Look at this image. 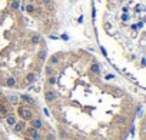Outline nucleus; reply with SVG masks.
Listing matches in <instances>:
<instances>
[{
    "label": "nucleus",
    "mask_w": 146,
    "mask_h": 140,
    "mask_svg": "<svg viewBox=\"0 0 146 140\" xmlns=\"http://www.w3.org/2000/svg\"><path fill=\"white\" fill-rule=\"evenodd\" d=\"M130 10H133L136 15H139L140 17L136 20V23H132L130 29L133 31H140L142 29H145V34H146V0H140L139 3H136L133 7H128V6H122V13H128ZM142 66H146V56L145 59H142Z\"/></svg>",
    "instance_id": "1"
},
{
    "label": "nucleus",
    "mask_w": 146,
    "mask_h": 140,
    "mask_svg": "<svg viewBox=\"0 0 146 140\" xmlns=\"http://www.w3.org/2000/svg\"><path fill=\"white\" fill-rule=\"evenodd\" d=\"M17 113H19V116L23 119V120H26V122H30L33 119V110H30L27 106H19V109H17Z\"/></svg>",
    "instance_id": "2"
},
{
    "label": "nucleus",
    "mask_w": 146,
    "mask_h": 140,
    "mask_svg": "<svg viewBox=\"0 0 146 140\" xmlns=\"http://www.w3.org/2000/svg\"><path fill=\"white\" fill-rule=\"evenodd\" d=\"M26 134H27V139H29V140H39L40 137H42L40 132H39L37 129H34V127H29V129H26Z\"/></svg>",
    "instance_id": "3"
},
{
    "label": "nucleus",
    "mask_w": 146,
    "mask_h": 140,
    "mask_svg": "<svg viewBox=\"0 0 146 140\" xmlns=\"http://www.w3.org/2000/svg\"><path fill=\"white\" fill-rule=\"evenodd\" d=\"M10 113V107H9V102L0 97V114L1 116H7Z\"/></svg>",
    "instance_id": "4"
},
{
    "label": "nucleus",
    "mask_w": 146,
    "mask_h": 140,
    "mask_svg": "<svg viewBox=\"0 0 146 140\" xmlns=\"http://www.w3.org/2000/svg\"><path fill=\"white\" fill-rule=\"evenodd\" d=\"M56 97H57V94H56L54 90H52V89L45 90V100H46L47 103H53V102L56 100Z\"/></svg>",
    "instance_id": "5"
},
{
    "label": "nucleus",
    "mask_w": 146,
    "mask_h": 140,
    "mask_svg": "<svg viewBox=\"0 0 146 140\" xmlns=\"http://www.w3.org/2000/svg\"><path fill=\"white\" fill-rule=\"evenodd\" d=\"M30 125H32V127L40 130V129L43 127V122H42L40 119H32V120H30Z\"/></svg>",
    "instance_id": "6"
},
{
    "label": "nucleus",
    "mask_w": 146,
    "mask_h": 140,
    "mask_svg": "<svg viewBox=\"0 0 146 140\" xmlns=\"http://www.w3.org/2000/svg\"><path fill=\"white\" fill-rule=\"evenodd\" d=\"M6 123H7L9 126H12V127H13V126L17 123V120H16V117H15L13 114H7V116H6Z\"/></svg>",
    "instance_id": "7"
},
{
    "label": "nucleus",
    "mask_w": 146,
    "mask_h": 140,
    "mask_svg": "<svg viewBox=\"0 0 146 140\" xmlns=\"http://www.w3.org/2000/svg\"><path fill=\"white\" fill-rule=\"evenodd\" d=\"M60 57H62V54H60V53H59V54H53V56L50 57V60H49V64H52V66L57 64V63L60 62Z\"/></svg>",
    "instance_id": "8"
},
{
    "label": "nucleus",
    "mask_w": 146,
    "mask_h": 140,
    "mask_svg": "<svg viewBox=\"0 0 146 140\" xmlns=\"http://www.w3.org/2000/svg\"><path fill=\"white\" fill-rule=\"evenodd\" d=\"M16 79L13 77V76H10V77H7L6 79V81H4V84H6V86H7V87H15V86H16Z\"/></svg>",
    "instance_id": "9"
},
{
    "label": "nucleus",
    "mask_w": 146,
    "mask_h": 140,
    "mask_svg": "<svg viewBox=\"0 0 146 140\" xmlns=\"http://www.w3.org/2000/svg\"><path fill=\"white\" fill-rule=\"evenodd\" d=\"M90 73L92 74H99L100 73V66L97 63H92L90 64Z\"/></svg>",
    "instance_id": "10"
},
{
    "label": "nucleus",
    "mask_w": 146,
    "mask_h": 140,
    "mask_svg": "<svg viewBox=\"0 0 146 140\" xmlns=\"http://www.w3.org/2000/svg\"><path fill=\"white\" fill-rule=\"evenodd\" d=\"M36 79H37V74H36V73H33V72H30V73H27V74H26V81H27V83H34V81H36Z\"/></svg>",
    "instance_id": "11"
},
{
    "label": "nucleus",
    "mask_w": 146,
    "mask_h": 140,
    "mask_svg": "<svg viewBox=\"0 0 146 140\" xmlns=\"http://www.w3.org/2000/svg\"><path fill=\"white\" fill-rule=\"evenodd\" d=\"M20 99H22L23 102H26L27 104H34V103H36V102H34V99H32V97H30V96H27V94H22V96H20Z\"/></svg>",
    "instance_id": "12"
},
{
    "label": "nucleus",
    "mask_w": 146,
    "mask_h": 140,
    "mask_svg": "<svg viewBox=\"0 0 146 140\" xmlns=\"http://www.w3.org/2000/svg\"><path fill=\"white\" fill-rule=\"evenodd\" d=\"M46 57H47V52L43 49V50H40L39 53H37V59L40 60V62H45L46 60Z\"/></svg>",
    "instance_id": "13"
},
{
    "label": "nucleus",
    "mask_w": 146,
    "mask_h": 140,
    "mask_svg": "<svg viewBox=\"0 0 146 140\" xmlns=\"http://www.w3.org/2000/svg\"><path fill=\"white\" fill-rule=\"evenodd\" d=\"M24 127H26V126H24V123H22V122H19V123H16V125L13 126V129H15V132H16V133L23 132V130H24Z\"/></svg>",
    "instance_id": "14"
},
{
    "label": "nucleus",
    "mask_w": 146,
    "mask_h": 140,
    "mask_svg": "<svg viewBox=\"0 0 146 140\" xmlns=\"http://www.w3.org/2000/svg\"><path fill=\"white\" fill-rule=\"evenodd\" d=\"M45 72H46V74H47V76H53V74L56 73V72H54V67H53L52 64H47V66L45 67Z\"/></svg>",
    "instance_id": "15"
},
{
    "label": "nucleus",
    "mask_w": 146,
    "mask_h": 140,
    "mask_svg": "<svg viewBox=\"0 0 146 140\" xmlns=\"http://www.w3.org/2000/svg\"><path fill=\"white\" fill-rule=\"evenodd\" d=\"M140 137L142 140H146V116H145V120L142 123V130H140Z\"/></svg>",
    "instance_id": "16"
},
{
    "label": "nucleus",
    "mask_w": 146,
    "mask_h": 140,
    "mask_svg": "<svg viewBox=\"0 0 146 140\" xmlns=\"http://www.w3.org/2000/svg\"><path fill=\"white\" fill-rule=\"evenodd\" d=\"M26 12H27L29 15H33V13L36 12V7H34L33 4H27V6H26Z\"/></svg>",
    "instance_id": "17"
},
{
    "label": "nucleus",
    "mask_w": 146,
    "mask_h": 140,
    "mask_svg": "<svg viewBox=\"0 0 146 140\" xmlns=\"http://www.w3.org/2000/svg\"><path fill=\"white\" fill-rule=\"evenodd\" d=\"M32 43L33 44H39L40 43V36L39 34H33L32 36Z\"/></svg>",
    "instance_id": "18"
},
{
    "label": "nucleus",
    "mask_w": 146,
    "mask_h": 140,
    "mask_svg": "<svg viewBox=\"0 0 146 140\" xmlns=\"http://www.w3.org/2000/svg\"><path fill=\"white\" fill-rule=\"evenodd\" d=\"M47 83H49V86H54L56 84V76H47Z\"/></svg>",
    "instance_id": "19"
},
{
    "label": "nucleus",
    "mask_w": 146,
    "mask_h": 140,
    "mask_svg": "<svg viewBox=\"0 0 146 140\" xmlns=\"http://www.w3.org/2000/svg\"><path fill=\"white\" fill-rule=\"evenodd\" d=\"M19 4H20V3H19V0L12 1V3H10V9H12V10H17V9H19Z\"/></svg>",
    "instance_id": "20"
},
{
    "label": "nucleus",
    "mask_w": 146,
    "mask_h": 140,
    "mask_svg": "<svg viewBox=\"0 0 146 140\" xmlns=\"http://www.w3.org/2000/svg\"><path fill=\"white\" fill-rule=\"evenodd\" d=\"M45 140H56V136H54L53 133H47V134L45 136Z\"/></svg>",
    "instance_id": "21"
},
{
    "label": "nucleus",
    "mask_w": 146,
    "mask_h": 140,
    "mask_svg": "<svg viewBox=\"0 0 146 140\" xmlns=\"http://www.w3.org/2000/svg\"><path fill=\"white\" fill-rule=\"evenodd\" d=\"M9 103H17V96H9V100H7Z\"/></svg>",
    "instance_id": "22"
},
{
    "label": "nucleus",
    "mask_w": 146,
    "mask_h": 140,
    "mask_svg": "<svg viewBox=\"0 0 146 140\" xmlns=\"http://www.w3.org/2000/svg\"><path fill=\"white\" fill-rule=\"evenodd\" d=\"M42 1V4H45V6H50L52 3H53V0H40Z\"/></svg>",
    "instance_id": "23"
},
{
    "label": "nucleus",
    "mask_w": 146,
    "mask_h": 140,
    "mask_svg": "<svg viewBox=\"0 0 146 140\" xmlns=\"http://www.w3.org/2000/svg\"><path fill=\"white\" fill-rule=\"evenodd\" d=\"M0 97H3V92L1 90H0Z\"/></svg>",
    "instance_id": "24"
},
{
    "label": "nucleus",
    "mask_w": 146,
    "mask_h": 140,
    "mask_svg": "<svg viewBox=\"0 0 146 140\" xmlns=\"http://www.w3.org/2000/svg\"><path fill=\"white\" fill-rule=\"evenodd\" d=\"M39 140H45V139H42V137H40V139H39Z\"/></svg>",
    "instance_id": "25"
},
{
    "label": "nucleus",
    "mask_w": 146,
    "mask_h": 140,
    "mask_svg": "<svg viewBox=\"0 0 146 140\" xmlns=\"http://www.w3.org/2000/svg\"><path fill=\"white\" fill-rule=\"evenodd\" d=\"M12 1H16V0H12Z\"/></svg>",
    "instance_id": "26"
},
{
    "label": "nucleus",
    "mask_w": 146,
    "mask_h": 140,
    "mask_svg": "<svg viewBox=\"0 0 146 140\" xmlns=\"http://www.w3.org/2000/svg\"><path fill=\"white\" fill-rule=\"evenodd\" d=\"M0 80H1V77H0Z\"/></svg>",
    "instance_id": "27"
}]
</instances>
